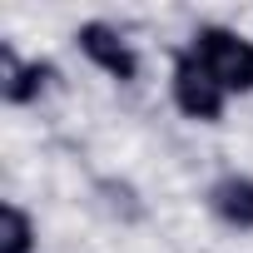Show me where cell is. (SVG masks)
<instances>
[{"label":"cell","instance_id":"7a4b0ae2","mask_svg":"<svg viewBox=\"0 0 253 253\" xmlns=\"http://www.w3.org/2000/svg\"><path fill=\"white\" fill-rule=\"evenodd\" d=\"M169 99H174V109H179L184 119H194V124H218V119L228 114V94L209 80V70L189 55V45H179V50L169 55Z\"/></svg>","mask_w":253,"mask_h":253},{"label":"cell","instance_id":"8992f818","mask_svg":"<svg viewBox=\"0 0 253 253\" xmlns=\"http://www.w3.org/2000/svg\"><path fill=\"white\" fill-rule=\"evenodd\" d=\"M35 248H40V228H35L30 209L5 199L0 204V253H35Z\"/></svg>","mask_w":253,"mask_h":253},{"label":"cell","instance_id":"5b68a950","mask_svg":"<svg viewBox=\"0 0 253 253\" xmlns=\"http://www.w3.org/2000/svg\"><path fill=\"white\" fill-rule=\"evenodd\" d=\"M204 204H209V213H213L223 228L253 233V174H238V169L218 174V179L204 189Z\"/></svg>","mask_w":253,"mask_h":253},{"label":"cell","instance_id":"6da1fadb","mask_svg":"<svg viewBox=\"0 0 253 253\" xmlns=\"http://www.w3.org/2000/svg\"><path fill=\"white\" fill-rule=\"evenodd\" d=\"M189 55L209 70V80L238 99V94H253V35L233 30V25H199L189 35Z\"/></svg>","mask_w":253,"mask_h":253},{"label":"cell","instance_id":"277c9868","mask_svg":"<svg viewBox=\"0 0 253 253\" xmlns=\"http://www.w3.org/2000/svg\"><path fill=\"white\" fill-rule=\"evenodd\" d=\"M55 80H60V70L50 60H25L10 40L0 45V99L10 109H25V104L45 99L55 89Z\"/></svg>","mask_w":253,"mask_h":253},{"label":"cell","instance_id":"3957f363","mask_svg":"<svg viewBox=\"0 0 253 253\" xmlns=\"http://www.w3.org/2000/svg\"><path fill=\"white\" fill-rule=\"evenodd\" d=\"M75 45H80V55H84L99 75H109L114 84H139L144 60H139L134 40L124 35L119 25H109V20H84V25L75 30Z\"/></svg>","mask_w":253,"mask_h":253}]
</instances>
